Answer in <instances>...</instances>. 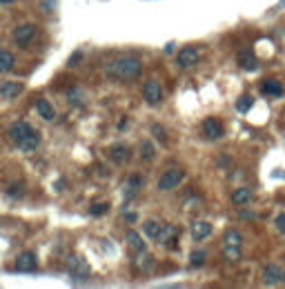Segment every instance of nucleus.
I'll return each mask as SVG.
<instances>
[{
	"label": "nucleus",
	"instance_id": "14",
	"mask_svg": "<svg viewBox=\"0 0 285 289\" xmlns=\"http://www.w3.org/2000/svg\"><path fill=\"white\" fill-rule=\"evenodd\" d=\"M209 234H212V225H209L207 220H198L192 225V238L194 241H203V238H207Z\"/></svg>",
	"mask_w": 285,
	"mask_h": 289
},
{
	"label": "nucleus",
	"instance_id": "10",
	"mask_svg": "<svg viewBox=\"0 0 285 289\" xmlns=\"http://www.w3.org/2000/svg\"><path fill=\"white\" fill-rule=\"evenodd\" d=\"M29 131H34V129H31V125H29V122H25V120H16V122H11V125H9V138L14 140L16 144H18L20 140L25 138V136L29 134Z\"/></svg>",
	"mask_w": 285,
	"mask_h": 289
},
{
	"label": "nucleus",
	"instance_id": "9",
	"mask_svg": "<svg viewBox=\"0 0 285 289\" xmlns=\"http://www.w3.org/2000/svg\"><path fill=\"white\" fill-rule=\"evenodd\" d=\"M236 63L241 65V69H245V72H256V69H259V58H256L254 51H250V49L238 51Z\"/></svg>",
	"mask_w": 285,
	"mask_h": 289
},
{
	"label": "nucleus",
	"instance_id": "8",
	"mask_svg": "<svg viewBox=\"0 0 285 289\" xmlns=\"http://www.w3.org/2000/svg\"><path fill=\"white\" fill-rule=\"evenodd\" d=\"M203 134H205V138H209V140L223 138V134H225L223 122L218 120V118H205L203 120Z\"/></svg>",
	"mask_w": 285,
	"mask_h": 289
},
{
	"label": "nucleus",
	"instance_id": "11",
	"mask_svg": "<svg viewBox=\"0 0 285 289\" xmlns=\"http://www.w3.org/2000/svg\"><path fill=\"white\" fill-rule=\"evenodd\" d=\"M16 269L18 271H34L36 269V254H31V251L20 254L18 260H16Z\"/></svg>",
	"mask_w": 285,
	"mask_h": 289
},
{
	"label": "nucleus",
	"instance_id": "23",
	"mask_svg": "<svg viewBox=\"0 0 285 289\" xmlns=\"http://www.w3.org/2000/svg\"><path fill=\"white\" fill-rule=\"evenodd\" d=\"M160 227H163V222H158V220H145L143 229H145V234L150 238H156V234L160 231Z\"/></svg>",
	"mask_w": 285,
	"mask_h": 289
},
{
	"label": "nucleus",
	"instance_id": "5",
	"mask_svg": "<svg viewBox=\"0 0 285 289\" xmlns=\"http://www.w3.org/2000/svg\"><path fill=\"white\" fill-rule=\"evenodd\" d=\"M176 60H179V67L189 69V67H194V65H198V60H201V51H198L196 47H183L179 51V56H176Z\"/></svg>",
	"mask_w": 285,
	"mask_h": 289
},
{
	"label": "nucleus",
	"instance_id": "7",
	"mask_svg": "<svg viewBox=\"0 0 285 289\" xmlns=\"http://www.w3.org/2000/svg\"><path fill=\"white\" fill-rule=\"evenodd\" d=\"M34 36H36V24H18L14 29V40L20 47H27L34 40Z\"/></svg>",
	"mask_w": 285,
	"mask_h": 289
},
{
	"label": "nucleus",
	"instance_id": "2",
	"mask_svg": "<svg viewBox=\"0 0 285 289\" xmlns=\"http://www.w3.org/2000/svg\"><path fill=\"white\" fill-rule=\"evenodd\" d=\"M179 236H181V227L169 225V222H163L160 231L156 234V241H158L160 245L169 247V249H174V247H176V242H179Z\"/></svg>",
	"mask_w": 285,
	"mask_h": 289
},
{
	"label": "nucleus",
	"instance_id": "1",
	"mask_svg": "<svg viewBox=\"0 0 285 289\" xmlns=\"http://www.w3.org/2000/svg\"><path fill=\"white\" fill-rule=\"evenodd\" d=\"M143 69V63L140 58L136 56H118L114 60H109L105 67V73L114 80H134L136 76L140 73Z\"/></svg>",
	"mask_w": 285,
	"mask_h": 289
},
{
	"label": "nucleus",
	"instance_id": "26",
	"mask_svg": "<svg viewBox=\"0 0 285 289\" xmlns=\"http://www.w3.org/2000/svg\"><path fill=\"white\" fill-rule=\"evenodd\" d=\"M140 158L143 160H152L154 158V147H152V143H140Z\"/></svg>",
	"mask_w": 285,
	"mask_h": 289
},
{
	"label": "nucleus",
	"instance_id": "32",
	"mask_svg": "<svg viewBox=\"0 0 285 289\" xmlns=\"http://www.w3.org/2000/svg\"><path fill=\"white\" fill-rule=\"evenodd\" d=\"M276 229L285 231V214H279V216H276Z\"/></svg>",
	"mask_w": 285,
	"mask_h": 289
},
{
	"label": "nucleus",
	"instance_id": "28",
	"mask_svg": "<svg viewBox=\"0 0 285 289\" xmlns=\"http://www.w3.org/2000/svg\"><path fill=\"white\" fill-rule=\"evenodd\" d=\"M67 96H69V102H74V105H80V102H82V92L78 89V87L69 89V92H67Z\"/></svg>",
	"mask_w": 285,
	"mask_h": 289
},
{
	"label": "nucleus",
	"instance_id": "13",
	"mask_svg": "<svg viewBox=\"0 0 285 289\" xmlns=\"http://www.w3.org/2000/svg\"><path fill=\"white\" fill-rule=\"evenodd\" d=\"M109 158L118 165L127 163V160H130V147H127V144H114L109 149Z\"/></svg>",
	"mask_w": 285,
	"mask_h": 289
},
{
	"label": "nucleus",
	"instance_id": "12",
	"mask_svg": "<svg viewBox=\"0 0 285 289\" xmlns=\"http://www.w3.org/2000/svg\"><path fill=\"white\" fill-rule=\"evenodd\" d=\"M23 94V85L20 82H0V96L11 100V98H18Z\"/></svg>",
	"mask_w": 285,
	"mask_h": 289
},
{
	"label": "nucleus",
	"instance_id": "21",
	"mask_svg": "<svg viewBox=\"0 0 285 289\" xmlns=\"http://www.w3.org/2000/svg\"><path fill=\"white\" fill-rule=\"evenodd\" d=\"M261 92L265 94V96H281V94H283V85H281L279 80H265L261 85Z\"/></svg>",
	"mask_w": 285,
	"mask_h": 289
},
{
	"label": "nucleus",
	"instance_id": "20",
	"mask_svg": "<svg viewBox=\"0 0 285 289\" xmlns=\"http://www.w3.org/2000/svg\"><path fill=\"white\" fill-rule=\"evenodd\" d=\"M125 241L130 242V247L134 251H138V254H143V251H145V242H143V238H140L138 231H127Z\"/></svg>",
	"mask_w": 285,
	"mask_h": 289
},
{
	"label": "nucleus",
	"instance_id": "16",
	"mask_svg": "<svg viewBox=\"0 0 285 289\" xmlns=\"http://www.w3.org/2000/svg\"><path fill=\"white\" fill-rule=\"evenodd\" d=\"M143 189V178L140 176H131L125 185V200H131V198L138 196V192Z\"/></svg>",
	"mask_w": 285,
	"mask_h": 289
},
{
	"label": "nucleus",
	"instance_id": "6",
	"mask_svg": "<svg viewBox=\"0 0 285 289\" xmlns=\"http://www.w3.org/2000/svg\"><path fill=\"white\" fill-rule=\"evenodd\" d=\"M143 96H145V100L150 102V105H158V102L163 100V87H160V82L147 80L145 85H143Z\"/></svg>",
	"mask_w": 285,
	"mask_h": 289
},
{
	"label": "nucleus",
	"instance_id": "34",
	"mask_svg": "<svg viewBox=\"0 0 285 289\" xmlns=\"http://www.w3.org/2000/svg\"><path fill=\"white\" fill-rule=\"evenodd\" d=\"M281 283H285V271H283V278H281Z\"/></svg>",
	"mask_w": 285,
	"mask_h": 289
},
{
	"label": "nucleus",
	"instance_id": "25",
	"mask_svg": "<svg viewBox=\"0 0 285 289\" xmlns=\"http://www.w3.org/2000/svg\"><path fill=\"white\" fill-rule=\"evenodd\" d=\"M223 258L225 260H238L241 258V251H238V247H234V245H225V251H223Z\"/></svg>",
	"mask_w": 285,
	"mask_h": 289
},
{
	"label": "nucleus",
	"instance_id": "4",
	"mask_svg": "<svg viewBox=\"0 0 285 289\" xmlns=\"http://www.w3.org/2000/svg\"><path fill=\"white\" fill-rule=\"evenodd\" d=\"M183 178H185V171H183V169L172 167V169H167V171H165L163 176L158 178V189H160V192H169V189L179 187V183Z\"/></svg>",
	"mask_w": 285,
	"mask_h": 289
},
{
	"label": "nucleus",
	"instance_id": "27",
	"mask_svg": "<svg viewBox=\"0 0 285 289\" xmlns=\"http://www.w3.org/2000/svg\"><path fill=\"white\" fill-rule=\"evenodd\" d=\"M205 258H207L205 251H194V254L189 256V263H192V267H201L205 263Z\"/></svg>",
	"mask_w": 285,
	"mask_h": 289
},
{
	"label": "nucleus",
	"instance_id": "18",
	"mask_svg": "<svg viewBox=\"0 0 285 289\" xmlns=\"http://www.w3.org/2000/svg\"><path fill=\"white\" fill-rule=\"evenodd\" d=\"M36 109H38V114L43 116L45 120H53V118H56V111H53L52 102H49V100H45V98L36 100Z\"/></svg>",
	"mask_w": 285,
	"mask_h": 289
},
{
	"label": "nucleus",
	"instance_id": "15",
	"mask_svg": "<svg viewBox=\"0 0 285 289\" xmlns=\"http://www.w3.org/2000/svg\"><path fill=\"white\" fill-rule=\"evenodd\" d=\"M281 278H283V271H281L276 265H267L265 269H263V283L270 285V287L272 285H279Z\"/></svg>",
	"mask_w": 285,
	"mask_h": 289
},
{
	"label": "nucleus",
	"instance_id": "22",
	"mask_svg": "<svg viewBox=\"0 0 285 289\" xmlns=\"http://www.w3.org/2000/svg\"><path fill=\"white\" fill-rule=\"evenodd\" d=\"M16 65V58L11 51H7V49H0V72H11Z\"/></svg>",
	"mask_w": 285,
	"mask_h": 289
},
{
	"label": "nucleus",
	"instance_id": "30",
	"mask_svg": "<svg viewBox=\"0 0 285 289\" xmlns=\"http://www.w3.org/2000/svg\"><path fill=\"white\" fill-rule=\"evenodd\" d=\"M252 107V96H241L238 98V102H236V109L238 111H247Z\"/></svg>",
	"mask_w": 285,
	"mask_h": 289
},
{
	"label": "nucleus",
	"instance_id": "24",
	"mask_svg": "<svg viewBox=\"0 0 285 289\" xmlns=\"http://www.w3.org/2000/svg\"><path fill=\"white\" fill-rule=\"evenodd\" d=\"M241 242H243V238H241V234H238L236 229H230V231H225V245L241 247Z\"/></svg>",
	"mask_w": 285,
	"mask_h": 289
},
{
	"label": "nucleus",
	"instance_id": "33",
	"mask_svg": "<svg viewBox=\"0 0 285 289\" xmlns=\"http://www.w3.org/2000/svg\"><path fill=\"white\" fill-rule=\"evenodd\" d=\"M11 2H16V0H0V5H11Z\"/></svg>",
	"mask_w": 285,
	"mask_h": 289
},
{
	"label": "nucleus",
	"instance_id": "19",
	"mask_svg": "<svg viewBox=\"0 0 285 289\" xmlns=\"http://www.w3.org/2000/svg\"><path fill=\"white\" fill-rule=\"evenodd\" d=\"M250 200H252V189L250 187H238L236 192L232 193V202L238 205V207H241V205H247Z\"/></svg>",
	"mask_w": 285,
	"mask_h": 289
},
{
	"label": "nucleus",
	"instance_id": "29",
	"mask_svg": "<svg viewBox=\"0 0 285 289\" xmlns=\"http://www.w3.org/2000/svg\"><path fill=\"white\" fill-rule=\"evenodd\" d=\"M107 212H109V205H107V202H98V205H94V207L89 209L92 216H103V214H107Z\"/></svg>",
	"mask_w": 285,
	"mask_h": 289
},
{
	"label": "nucleus",
	"instance_id": "17",
	"mask_svg": "<svg viewBox=\"0 0 285 289\" xmlns=\"http://www.w3.org/2000/svg\"><path fill=\"white\" fill-rule=\"evenodd\" d=\"M38 144H40V134H38V131H29V134H27V136H25V138L18 143V147H20L23 151H34Z\"/></svg>",
	"mask_w": 285,
	"mask_h": 289
},
{
	"label": "nucleus",
	"instance_id": "31",
	"mask_svg": "<svg viewBox=\"0 0 285 289\" xmlns=\"http://www.w3.org/2000/svg\"><path fill=\"white\" fill-rule=\"evenodd\" d=\"M152 131H154V136H156V140H160V143H167V136H165V129L163 127H158V125H154L152 127Z\"/></svg>",
	"mask_w": 285,
	"mask_h": 289
},
{
	"label": "nucleus",
	"instance_id": "3",
	"mask_svg": "<svg viewBox=\"0 0 285 289\" xmlns=\"http://www.w3.org/2000/svg\"><path fill=\"white\" fill-rule=\"evenodd\" d=\"M67 269H69V276H72L74 283H82V280L89 278V265L82 258H78V256H72L67 260Z\"/></svg>",
	"mask_w": 285,
	"mask_h": 289
}]
</instances>
